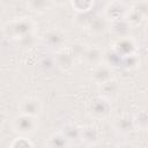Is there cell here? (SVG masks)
<instances>
[{
    "mask_svg": "<svg viewBox=\"0 0 148 148\" xmlns=\"http://www.w3.org/2000/svg\"><path fill=\"white\" fill-rule=\"evenodd\" d=\"M31 146H34V143L30 142L27 138H23V136L16 138L12 143V147H31Z\"/></svg>",
    "mask_w": 148,
    "mask_h": 148,
    "instance_id": "cell-18",
    "label": "cell"
},
{
    "mask_svg": "<svg viewBox=\"0 0 148 148\" xmlns=\"http://www.w3.org/2000/svg\"><path fill=\"white\" fill-rule=\"evenodd\" d=\"M142 17H147L148 16V1H140L138 3H135V6L133 7Z\"/></svg>",
    "mask_w": 148,
    "mask_h": 148,
    "instance_id": "cell-17",
    "label": "cell"
},
{
    "mask_svg": "<svg viewBox=\"0 0 148 148\" xmlns=\"http://www.w3.org/2000/svg\"><path fill=\"white\" fill-rule=\"evenodd\" d=\"M88 29L90 30V32L95 34V35H99L103 34L106 29H108V21L106 17H101V16H95L89 21V25Z\"/></svg>",
    "mask_w": 148,
    "mask_h": 148,
    "instance_id": "cell-11",
    "label": "cell"
},
{
    "mask_svg": "<svg viewBox=\"0 0 148 148\" xmlns=\"http://www.w3.org/2000/svg\"><path fill=\"white\" fill-rule=\"evenodd\" d=\"M71 2L73 8L80 13L89 12L94 6V0H71Z\"/></svg>",
    "mask_w": 148,
    "mask_h": 148,
    "instance_id": "cell-14",
    "label": "cell"
},
{
    "mask_svg": "<svg viewBox=\"0 0 148 148\" xmlns=\"http://www.w3.org/2000/svg\"><path fill=\"white\" fill-rule=\"evenodd\" d=\"M18 109H20L21 113L38 117L42 112V104H40L39 99H37L35 97H24L23 99H21V102L18 104Z\"/></svg>",
    "mask_w": 148,
    "mask_h": 148,
    "instance_id": "cell-4",
    "label": "cell"
},
{
    "mask_svg": "<svg viewBox=\"0 0 148 148\" xmlns=\"http://www.w3.org/2000/svg\"><path fill=\"white\" fill-rule=\"evenodd\" d=\"M67 140H68V138L65 134L56 133V134H52L49 138V146H51V147H64V146L68 145Z\"/></svg>",
    "mask_w": 148,
    "mask_h": 148,
    "instance_id": "cell-15",
    "label": "cell"
},
{
    "mask_svg": "<svg viewBox=\"0 0 148 148\" xmlns=\"http://www.w3.org/2000/svg\"><path fill=\"white\" fill-rule=\"evenodd\" d=\"M28 6L34 12L44 13L51 7V0H28Z\"/></svg>",
    "mask_w": 148,
    "mask_h": 148,
    "instance_id": "cell-13",
    "label": "cell"
},
{
    "mask_svg": "<svg viewBox=\"0 0 148 148\" xmlns=\"http://www.w3.org/2000/svg\"><path fill=\"white\" fill-rule=\"evenodd\" d=\"M124 13H125L124 6L121 3H119V2H117L116 0H114V2H112V3L109 5V7L106 8V12H105L106 18L116 20V21L123 18Z\"/></svg>",
    "mask_w": 148,
    "mask_h": 148,
    "instance_id": "cell-12",
    "label": "cell"
},
{
    "mask_svg": "<svg viewBox=\"0 0 148 148\" xmlns=\"http://www.w3.org/2000/svg\"><path fill=\"white\" fill-rule=\"evenodd\" d=\"M54 61H56V65L60 69L68 71L74 65V56L68 53V52H65V51H58L56 53Z\"/></svg>",
    "mask_w": 148,
    "mask_h": 148,
    "instance_id": "cell-9",
    "label": "cell"
},
{
    "mask_svg": "<svg viewBox=\"0 0 148 148\" xmlns=\"http://www.w3.org/2000/svg\"><path fill=\"white\" fill-rule=\"evenodd\" d=\"M119 89H120V87H119L118 82L113 79L99 84V91L102 94V97L108 98V99L113 98L114 96H117L118 92H119Z\"/></svg>",
    "mask_w": 148,
    "mask_h": 148,
    "instance_id": "cell-10",
    "label": "cell"
},
{
    "mask_svg": "<svg viewBox=\"0 0 148 148\" xmlns=\"http://www.w3.org/2000/svg\"><path fill=\"white\" fill-rule=\"evenodd\" d=\"M110 111V103L108 98L98 97L95 98L90 104V112L96 118H104Z\"/></svg>",
    "mask_w": 148,
    "mask_h": 148,
    "instance_id": "cell-5",
    "label": "cell"
},
{
    "mask_svg": "<svg viewBox=\"0 0 148 148\" xmlns=\"http://www.w3.org/2000/svg\"><path fill=\"white\" fill-rule=\"evenodd\" d=\"M32 32V23L29 18H18L10 21L3 25V34L8 38L21 39L22 37Z\"/></svg>",
    "mask_w": 148,
    "mask_h": 148,
    "instance_id": "cell-1",
    "label": "cell"
},
{
    "mask_svg": "<svg viewBox=\"0 0 148 148\" xmlns=\"http://www.w3.org/2000/svg\"><path fill=\"white\" fill-rule=\"evenodd\" d=\"M13 127L16 132L21 134H31L38 128V119L37 117L21 113L14 118Z\"/></svg>",
    "mask_w": 148,
    "mask_h": 148,
    "instance_id": "cell-2",
    "label": "cell"
},
{
    "mask_svg": "<svg viewBox=\"0 0 148 148\" xmlns=\"http://www.w3.org/2000/svg\"><path fill=\"white\" fill-rule=\"evenodd\" d=\"M146 35H147V37H148V25H147V28H146Z\"/></svg>",
    "mask_w": 148,
    "mask_h": 148,
    "instance_id": "cell-19",
    "label": "cell"
},
{
    "mask_svg": "<svg viewBox=\"0 0 148 148\" xmlns=\"http://www.w3.org/2000/svg\"><path fill=\"white\" fill-rule=\"evenodd\" d=\"M82 58L86 62L94 65V66H97V65L102 64L103 53L97 46H90V47L84 49V51L82 53Z\"/></svg>",
    "mask_w": 148,
    "mask_h": 148,
    "instance_id": "cell-8",
    "label": "cell"
},
{
    "mask_svg": "<svg viewBox=\"0 0 148 148\" xmlns=\"http://www.w3.org/2000/svg\"><path fill=\"white\" fill-rule=\"evenodd\" d=\"M134 50H135V44H134L133 39L130 38V37H124L123 36L116 43V52L119 56L127 57L130 54H133Z\"/></svg>",
    "mask_w": 148,
    "mask_h": 148,
    "instance_id": "cell-7",
    "label": "cell"
},
{
    "mask_svg": "<svg viewBox=\"0 0 148 148\" xmlns=\"http://www.w3.org/2000/svg\"><path fill=\"white\" fill-rule=\"evenodd\" d=\"M97 138H98V132L94 126H87L83 128L82 140H84L87 142H92V141L97 140Z\"/></svg>",
    "mask_w": 148,
    "mask_h": 148,
    "instance_id": "cell-16",
    "label": "cell"
},
{
    "mask_svg": "<svg viewBox=\"0 0 148 148\" xmlns=\"http://www.w3.org/2000/svg\"><path fill=\"white\" fill-rule=\"evenodd\" d=\"M44 42L50 49L61 50L66 44V36L59 29H51L44 35Z\"/></svg>",
    "mask_w": 148,
    "mask_h": 148,
    "instance_id": "cell-3",
    "label": "cell"
},
{
    "mask_svg": "<svg viewBox=\"0 0 148 148\" xmlns=\"http://www.w3.org/2000/svg\"><path fill=\"white\" fill-rule=\"evenodd\" d=\"M91 79L98 83V84H102L109 80L112 79V71L111 68L105 65V64H99L97 66H95L92 73H91Z\"/></svg>",
    "mask_w": 148,
    "mask_h": 148,
    "instance_id": "cell-6",
    "label": "cell"
}]
</instances>
